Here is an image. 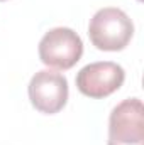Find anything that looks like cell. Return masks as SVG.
<instances>
[{"mask_svg": "<svg viewBox=\"0 0 144 145\" xmlns=\"http://www.w3.org/2000/svg\"><path fill=\"white\" fill-rule=\"evenodd\" d=\"M88 36L98 51H122L134 36V24L124 10L105 7L92 17L88 24Z\"/></svg>", "mask_w": 144, "mask_h": 145, "instance_id": "cell-1", "label": "cell"}, {"mask_svg": "<svg viewBox=\"0 0 144 145\" xmlns=\"http://www.w3.org/2000/svg\"><path fill=\"white\" fill-rule=\"evenodd\" d=\"M83 42L80 36L68 27H54L46 32L39 42V59L48 68L71 69L81 59Z\"/></svg>", "mask_w": 144, "mask_h": 145, "instance_id": "cell-2", "label": "cell"}, {"mask_svg": "<svg viewBox=\"0 0 144 145\" xmlns=\"http://www.w3.org/2000/svg\"><path fill=\"white\" fill-rule=\"evenodd\" d=\"M29 100L32 106L44 113L54 115L65 108L68 101V81L61 72L42 69L29 83Z\"/></svg>", "mask_w": 144, "mask_h": 145, "instance_id": "cell-3", "label": "cell"}, {"mask_svg": "<svg viewBox=\"0 0 144 145\" xmlns=\"http://www.w3.org/2000/svg\"><path fill=\"white\" fill-rule=\"evenodd\" d=\"M126 79L124 69L112 61L92 63L81 68L76 74V88L88 98H105L115 93Z\"/></svg>", "mask_w": 144, "mask_h": 145, "instance_id": "cell-4", "label": "cell"}, {"mask_svg": "<svg viewBox=\"0 0 144 145\" xmlns=\"http://www.w3.org/2000/svg\"><path fill=\"white\" fill-rule=\"evenodd\" d=\"M143 101L127 98L112 110L108 118V140L126 144H144Z\"/></svg>", "mask_w": 144, "mask_h": 145, "instance_id": "cell-5", "label": "cell"}, {"mask_svg": "<svg viewBox=\"0 0 144 145\" xmlns=\"http://www.w3.org/2000/svg\"><path fill=\"white\" fill-rule=\"evenodd\" d=\"M107 145H144V144H126V142H114V140H108Z\"/></svg>", "mask_w": 144, "mask_h": 145, "instance_id": "cell-6", "label": "cell"}, {"mask_svg": "<svg viewBox=\"0 0 144 145\" xmlns=\"http://www.w3.org/2000/svg\"><path fill=\"white\" fill-rule=\"evenodd\" d=\"M0 2H5V0H0Z\"/></svg>", "mask_w": 144, "mask_h": 145, "instance_id": "cell-7", "label": "cell"}]
</instances>
